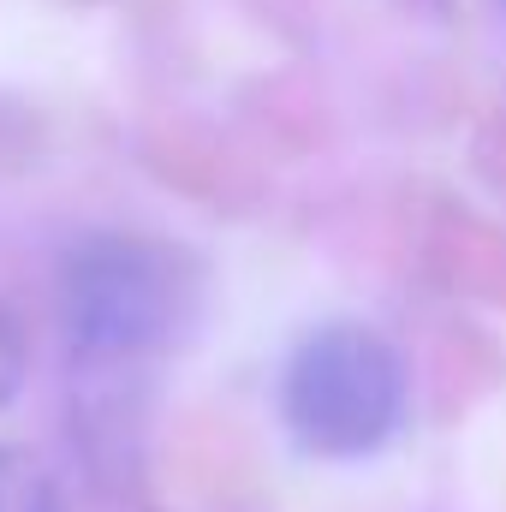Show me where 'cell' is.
Instances as JSON below:
<instances>
[{
  "label": "cell",
  "mask_w": 506,
  "mask_h": 512,
  "mask_svg": "<svg viewBox=\"0 0 506 512\" xmlns=\"http://www.w3.org/2000/svg\"><path fill=\"white\" fill-rule=\"evenodd\" d=\"M54 304L72 352L96 364L149 358L191 334L203 310L197 262L149 233H84L60 256Z\"/></svg>",
  "instance_id": "obj_1"
},
{
  "label": "cell",
  "mask_w": 506,
  "mask_h": 512,
  "mask_svg": "<svg viewBox=\"0 0 506 512\" xmlns=\"http://www.w3.org/2000/svg\"><path fill=\"white\" fill-rule=\"evenodd\" d=\"M501 12H506V0H501Z\"/></svg>",
  "instance_id": "obj_5"
},
{
  "label": "cell",
  "mask_w": 506,
  "mask_h": 512,
  "mask_svg": "<svg viewBox=\"0 0 506 512\" xmlns=\"http://www.w3.org/2000/svg\"><path fill=\"white\" fill-rule=\"evenodd\" d=\"M0 512H60V483L42 453L0 447Z\"/></svg>",
  "instance_id": "obj_3"
},
{
  "label": "cell",
  "mask_w": 506,
  "mask_h": 512,
  "mask_svg": "<svg viewBox=\"0 0 506 512\" xmlns=\"http://www.w3.org/2000/svg\"><path fill=\"white\" fill-rule=\"evenodd\" d=\"M411 376L393 340L364 322L310 328L280 370V423L310 459H370L405 423Z\"/></svg>",
  "instance_id": "obj_2"
},
{
  "label": "cell",
  "mask_w": 506,
  "mask_h": 512,
  "mask_svg": "<svg viewBox=\"0 0 506 512\" xmlns=\"http://www.w3.org/2000/svg\"><path fill=\"white\" fill-rule=\"evenodd\" d=\"M24 370H30V352H24V334H18V322L0 310V411L18 399V387H24Z\"/></svg>",
  "instance_id": "obj_4"
}]
</instances>
